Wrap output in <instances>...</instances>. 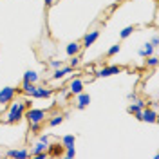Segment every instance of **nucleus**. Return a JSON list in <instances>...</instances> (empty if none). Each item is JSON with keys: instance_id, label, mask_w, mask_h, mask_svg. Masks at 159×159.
Segmentation results:
<instances>
[{"instance_id": "c756f323", "label": "nucleus", "mask_w": 159, "mask_h": 159, "mask_svg": "<svg viewBox=\"0 0 159 159\" xmlns=\"http://www.w3.org/2000/svg\"><path fill=\"white\" fill-rule=\"evenodd\" d=\"M24 105H25V110L31 109V107H33V98L31 99H24Z\"/></svg>"}, {"instance_id": "a878e982", "label": "nucleus", "mask_w": 159, "mask_h": 159, "mask_svg": "<svg viewBox=\"0 0 159 159\" xmlns=\"http://www.w3.org/2000/svg\"><path fill=\"white\" fill-rule=\"evenodd\" d=\"M134 103H136V105H138L139 109H145V107H147V105H148V103H147V101H145V99H139V98H136V99H134Z\"/></svg>"}, {"instance_id": "ddd939ff", "label": "nucleus", "mask_w": 159, "mask_h": 159, "mask_svg": "<svg viewBox=\"0 0 159 159\" xmlns=\"http://www.w3.org/2000/svg\"><path fill=\"white\" fill-rule=\"evenodd\" d=\"M154 52H156V49H154L148 42H147V43H145V47L138 51V56H139V58H148V56H152Z\"/></svg>"}, {"instance_id": "423d86ee", "label": "nucleus", "mask_w": 159, "mask_h": 159, "mask_svg": "<svg viewBox=\"0 0 159 159\" xmlns=\"http://www.w3.org/2000/svg\"><path fill=\"white\" fill-rule=\"evenodd\" d=\"M141 121H145V123H156L157 121V110L145 107V109L141 110Z\"/></svg>"}, {"instance_id": "0eeeda50", "label": "nucleus", "mask_w": 159, "mask_h": 159, "mask_svg": "<svg viewBox=\"0 0 159 159\" xmlns=\"http://www.w3.org/2000/svg\"><path fill=\"white\" fill-rule=\"evenodd\" d=\"M89 103H90V96L87 94V92H80V94H76V109L78 110L87 109Z\"/></svg>"}, {"instance_id": "1a4fd4ad", "label": "nucleus", "mask_w": 159, "mask_h": 159, "mask_svg": "<svg viewBox=\"0 0 159 159\" xmlns=\"http://www.w3.org/2000/svg\"><path fill=\"white\" fill-rule=\"evenodd\" d=\"M99 36V31H90V33H87L85 36H83V42H81V47H85V49H89L90 45L98 40Z\"/></svg>"}, {"instance_id": "2eb2a0df", "label": "nucleus", "mask_w": 159, "mask_h": 159, "mask_svg": "<svg viewBox=\"0 0 159 159\" xmlns=\"http://www.w3.org/2000/svg\"><path fill=\"white\" fill-rule=\"evenodd\" d=\"M34 89H36V83H31V81H25V80H24V83H22V90H24L27 96H33Z\"/></svg>"}, {"instance_id": "f03ea898", "label": "nucleus", "mask_w": 159, "mask_h": 159, "mask_svg": "<svg viewBox=\"0 0 159 159\" xmlns=\"http://www.w3.org/2000/svg\"><path fill=\"white\" fill-rule=\"evenodd\" d=\"M25 118L29 123H42V121H45V110L31 107V109L25 110Z\"/></svg>"}, {"instance_id": "4be33fe9", "label": "nucleus", "mask_w": 159, "mask_h": 159, "mask_svg": "<svg viewBox=\"0 0 159 159\" xmlns=\"http://www.w3.org/2000/svg\"><path fill=\"white\" fill-rule=\"evenodd\" d=\"M157 63H159V58L157 56H154V54L147 58V67H157Z\"/></svg>"}, {"instance_id": "4468645a", "label": "nucleus", "mask_w": 159, "mask_h": 159, "mask_svg": "<svg viewBox=\"0 0 159 159\" xmlns=\"http://www.w3.org/2000/svg\"><path fill=\"white\" fill-rule=\"evenodd\" d=\"M47 147H49V145H47V143H43V141H38V143H34V145H33V148H31V156H36V154H40V152H45V150H47Z\"/></svg>"}, {"instance_id": "f3484780", "label": "nucleus", "mask_w": 159, "mask_h": 159, "mask_svg": "<svg viewBox=\"0 0 159 159\" xmlns=\"http://www.w3.org/2000/svg\"><path fill=\"white\" fill-rule=\"evenodd\" d=\"M127 110H129L132 116H136V119H139V121H141V110H143V109H139V107L136 105V103H134V101H132V103L129 105V109H127Z\"/></svg>"}, {"instance_id": "aec40b11", "label": "nucleus", "mask_w": 159, "mask_h": 159, "mask_svg": "<svg viewBox=\"0 0 159 159\" xmlns=\"http://www.w3.org/2000/svg\"><path fill=\"white\" fill-rule=\"evenodd\" d=\"M134 31H136V27H134V25H129V27L121 29V33H119V36H121V38L125 40V38H129V36L132 34V33H134Z\"/></svg>"}, {"instance_id": "c85d7f7f", "label": "nucleus", "mask_w": 159, "mask_h": 159, "mask_svg": "<svg viewBox=\"0 0 159 159\" xmlns=\"http://www.w3.org/2000/svg\"><path fill=\"white\" fill-rule=\"evenodd\" d=\"M69 94H70L69 89H63V90H61V94H60V98H61V99H67V98H69Z\"/></svg>"}, {"instance_id": "bb28decb", "label": "nucleus", "mask_w": 159, "mask_h": 159, "mask_svg": "<svg viewBox=\"0 0 159 159\" xmlns=\"http://www.w3.org/2000/svg\"><path fill=\"white\" fill-rule=\"evenodd\" d=\"M150 45H152L154 49H157V45H159V38H157V34H154V36L150 38Z\"/></svg>"}, {"instance_id": "39448f33", "label": "nucleus", "mask_w": 159, "mask_h": 159, "mask_svg": "<svg viewBox=\"0 0 159 159\" xmlns=\"http://www.w3.org/2000/svg\"><path fill=\"white\" fill-rule=\"evenodd\" d=\"M83 87H85L83 80L74 78V76H72V78H70V81H69V87H67V89H69L70 94H74V96H76V94H80V92H83Z\"/></svg>"}, {"instance_id": "cd10ccee", "label": "nucleus", "mask_w": 159, "mask_h": 159, "mask_svg": "<svg viewBox=\"0 0 159 159\" xmlns=\"http://www.w3.org/2000/svg\"><path fill=\"white\" fill-rule=\"evenodd\" d=\"M29 129H31V132H38L40 130V123H29Z\"/></svg>"}, {"instance_id": "5701e85b", "label": "nucleus", "mask_w": 159, "mask_h": 159, "mask_svg": "<svg viewBox=\"0 0 159 159\" xmlns=\"http://www.w3.org/2000/svg\"><path fill=\"white\" fill-rule=\"evenodd\" d=\"M65 157L67 159L76 157V148H74V145H72V147H65Z\"/></svg>"}, {"instance_id": "a211bd4d", "label": "nucleus", "mask_w": 159, "mask_h": 159, "mask_svg": "<svg viewBox=\"0 0 159 159\" xmlns=\"http://www.w3.org/2000/svg\"><path fill=\"white\" fill-rule=\"evenodd\" d=\"M74 141H76V138H74L72 134H67V136H63V138H61V145H63V148H65V147H72V145H74Z\"/></svg>"}, {"instance_id": "9d476101", "label": "nucleus", "mask_w": 159, "mask_h": 159, "mask_svg": "<svg viewBox=\"0 0 159 159\" xmlns=\"http://www.w3.org/2000/svg\"><path fill=\"white\" fill-rule=\"evenodd\" d=\"M51 94H52V90L51 89H45V87H38L36 85V89L33 92V99H43V98H51Z\"/></svg>"}, {"instance_id": "b1692460", "label": "nucleus", "mask_w": 159, "mask_h": 159, "mask_svg": "<svg viewBox=\"0 0 159 159\" xmlns=\"http://www.w3.org/2000/svg\"><path fill=\"white\" fill-rule=\"evenodd\" d=\"M49 65L52 69H60V67H63V60H51Z\"/></svg>"}, {"instance_id": "f8f14e48", "label": "nucleus", "mask_w": 159, "mask_h": 159, "mask_svg": "<svg viewBox=\"0 0 159 159\" xmlns=\"http://www.w3.org/2000/svg\"><path fill=\"white\" fill-rule=\"evenodd\" d=\"M80 51H81V43H78V42H70V43H67V47H65V52H67V56H74V54H80Z\"/></svg>"}, {"instance_id": "9b49d317", "label": "nucleus", "mask_w": 159, "mask_h": 159, "mask_svg": "<svg viewBox=\"0 0 159 159\" xmlns=\"http://www.w3.org/2000/svg\"><path fill=\"white\" fill-rule=\"evenodd\" d=\"M72 67H69V65H63V67H60V69H54V72H52V80H61L65 78L67 74H70L72 72Z\"/></svg>"}, {"instance_id": "dca6fc26", "label": "nucleus", "mask_w": 159, "mask_h": 159, "mask_svg": "<svg viewBox=\"0 0 159 159\" xmlns=\"http://www.w3.org/2000/svg\"><path fill=\"white\" fill-rule=\"evenodd\" d=\"M24 80L25 81H31V83H36L38 81V72L36 70H25V74H24Z\"/></svg>"}, {"instance_id": "7c9ffc66", "label": "nucleus", "mask_w": 159, "mask_h": 159, "mask_svg": "<svg viewBox=\"0 0 159 159\" xmlns=\"http://www.w3.org/2000/svg\"><path fill=\"white\" fill-rule=\"evenodd\" d=\"M38 141H43V143H47V145H49V136H45V134H43V136H40Z\"/></svg>"}, {"instance_id": "f257e3e1", "label": "nucleus", "mask_w": 159, "mask_h": 159, "mask_svg": "<svg viewBox=\"0 0 159 159\" xmlns=\"http://www.w3.org/2000/svg\"><path fill=\"white\" fill-rule=\"evenodd\" d=\"M24 118H25V105H24V101L11 103L9 110H7V116H6V123L15 125V123H20Z\"/></svg>"}, {"instance_id": "20e7f679", "label": "nucleus", "mask_w": 159, "mask_h": 159, "mask_svg": "<svg viewBox=\"0 0 159 159\" xmlns=\"http://www.w3.org/2000/svg\"><path fill=\"white\" fill-rule=\"evenodd\" d=\"M16 96V89H13V87H4V89H0V105H7L11 103L13 99Z\"/></svg>"}, {"instance_id": "2f4dec72", "label": "nucleus", "mask_w": 159, "mask_h": 159, "mask_svg": "<svg viewBox=\"0 0 159 159\" xmlns=\"http://www.w3.org/2000/svg\"><path fill=\"white\" fill-rule=\"evenodd\" d=\"M136 98H138V96H136L134 92H129V94H127V99H130V101H134Z\"/></svg>"}, {"instance_id": "7ed1b4c3", "label": "nucleus", "mask_w": 159, "mask_h": 159, "mask_svg": "<svg viewBox=\"0 0 159 159\" xmlns=\"http://www.w3.org/2000/svg\"><path fill=\"white\" fill-rule=\"evenodd\" d=\"M119 72H121V67L119 65H105V67H101L99 70H96L94 76L96 78H109V76L119 74Z\"/></svg>"}, {"instance_id": "473e14b6", "label": "nucleus", "mask_w": 159, "mask_h": 159, "mask_svg": "<svg viewBox=\"0 0 159 159\" xmlns=\"http://www.w3.org/2000/svg\"><path fill=\"white\" fill-rule=\"evenodd\" d=\"M43 2H45V6H52L54 4V0H43Z\"/></svg>"}, {"instance_id": "412c9836", "label": "nucleus", "mask_w": 159, "mask_h": 159, "mask_svg": "<svg viewBox=\"0 0 159 159\" xmlns=\"http://www.w3.org/2000/svg\"><path fill=\"white\" fill-rule=\"evenodd\" d=\"M63 123V116H54L52 119H49V127H58Z\"/></svg>"}, {"instance_id": "6e6552de", "label": "nucleus", "mask_w": 159, "mask_h": 159, "mask_svg": "<svg viewBox=\"0 0 159 159\" xmlns=\"http://www.w3.org/2000/svg\"><path fill=\"white\" fill-rule=\"evenodd\" d=\"M6 156L7 157H16V159H27L31 154L27 148H15V150H7Z\"/></svg>"}, {"instance_id": "6ab92c4d", "label": "nucleus", "mask_w": 159, "mask_h": 159, "mask_svg": "<svg viewBox=\"0 0 159 159\" xmlns=\"http://www.w3.org/2000/svg\"><path fill=\"white\" fill-rule=\"evenodd\" d=\"M69 67H72V69H76V67H80V63H81V58H80V54H74V56H69Z\"/></svg>"}, {"instance_id": "393cba45", "label": "nucleus", "mask_w": 159, "mask_h": 159, "mask_svg": "<svg viewBox=\"0 0 159 159\" xmlns=\"http://www.w3.org/2000/svg\"><path fill=\"white\" fill-rule=\"evenodd\" d=\"M119 51H121V45H112V47L107 51V56H114V54H118Z\"/></svg>"}]
</instances>
